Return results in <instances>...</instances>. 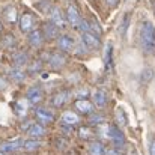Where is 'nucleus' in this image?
<instances>
[{
    "label": "nucleus",
    "instance_id": "obj_1",
    "mask_svg": "<svg viewBox=\"0 0 155 155\" xmlns=\"http://www.w3.org/2000/svg\"><path fill=\"white\" fill-rule=\"evenodd\" d=\"M139 42L140 48L148 54L155 53V27L152 23L143 21L139 30Z\"/></svg>",
    "mask_w": 155,
    "mask_h": 155
},
{
    "label": "nucleus",
    "instance_id": "obj_2",
    "mask_svg": "<svg viewBox=\"0 0 155 155\" xmlns=\"http://www.w3.org/2000/svg\"><path fill=\"white\" fill-rule=\"evenodd\" d=\"M98 134L103 139L108 140L111 145H114L116 148H120V146L125 145V136H124V133L120 131V128H117V127H114L111 124H103V125H100L98 127Z\"/></svg>",
    "mask_w": 155,
    "mask_h": 155
},
{
    "label": "nucleus",
    "instance_id": "obj_3",
    "mask_svg": "<svg viewBox=\"0 0 155 155\" xmlns=\"http://www.w3.org/2000/svg\"><path fill=\"white\" fill-rule=\"evenodd\" d=\"M65 18H66V23L71 27H74V29L80 27V24L83 21V17H81V14H80L75 3H68V6L65 9Z\"/></svg>",
    "mask_w": 155,
    "mask_h": 155
},
{
    "label": "nucleus",
    "instance_id": "obj_4",
    "mask_svg": "<svg viewBox=\"0 0 155 155\" xmlns=\"http://www.w3.org/2000/svg\"><path fill=\"white\" fill-rule=\"evenodd\" d=\"M23 131H26V134L30 137V139H41V137H44L45 134H47V131H45V125H42V124H39V122H32V120H29V122H26L24 125H23Z\"/></svg>",
    "mask_w": 155,
    "mask_h": 155
},
{
    "label": "nucleus",
    "instance_id": "obj_5",
    "mask_svg": "<svg viewBox=\"0 0 155 155\" xmlns=\"http://www.w3.org/2000/svg\"><path fill=\"white\" fill-rule=\"evenodd\" d=\"M33 117L36 122L42 124V125H51L56 120V114L53 113V110L47 107H36L33 110Z\"/></svg>",
    "mask_w": 155,
    "mask_h": 155
},
{
    "label": "nucleus",
    "instance_id": "obj_6",
    "mask_svg": "<svg viewBox=\"0 0 155 155\" xmlns=\"http://www.w3.org/2000/svg\"><path fill=\"white\" fill-rule=\"evenodd\" d=\"M18 27L23 33H30L36 27V17L32 12H23L18 20Z\"/></svg>",
    "mask_w": 155,
    "mask_h": 155
},
{
    "label": "nucleus",
    "instance_id": "obj_7",
    "mask_svg": "<svg viewBox=\"0 0 155 155\" xmlns=\"http://www.w3.org/2000/svg\"><path fill=\"white\" fill-rule=\"evenodd\" d=\"M26 98L30 103V105H39L45 98V92H44V89L39 84H35V86H30L27 89Z\"/></svg>",
    "mask_w": 155,
    "mask_h": 155
},
{
    "label": "nucleus",
    "instance_id": "obj_8",
    "mask_svg": "<svg viewBox=\"0 0 155 155\" xmlns=\"http://www.w3.org/2000/svg\"><path fill=\"white\" fill-rule=\"evenodd\" d=\"M81 42L86 45L87 50H98L101 47V38L97 36L91 30H81Z\"/></svg>",
    "mask_w": 155,
    "mask_h": 155
},
{
    "label": "nucleus",
    "instance_id": "obj_9",
    "mask_svg": "<svg viewBox=\"0 0 155 155\" xmlns=\"http://www.w3.org/2000/svg\"><path fill=\"white\" fill-rule=\"evenodd\" d=\"M47 14H48V20L53 21L59 29H63L65 26H66V18H65V14L62 12V9L59 8V6H48L47 8V11H45Z\"/></svg>",
    "mask_w": 155,
    "mask_h": 155
},
{
    "label": "nucleus",
    "instance_id": "obj_10",
    "mask_svg": "<svg viewBox=\"0 0 155 155\" xmlns=\"http://www.w3.org/2000/svg\"><path fill=\"white\" fill-rule=\"evenodd\" d=\"M56 45H57V50L63 53H69L75 48V41L71 35L68 33H62L59 35V38L56 39Z\"/></svg>",
    "mask_w": 155,
    "mask_h": 155
},
{
    "label": "nucleus",
    "instance_id": "obj_11",
    "mask_svg": "<svg viewBox=\"0 0 155 155\" xmlns=\"http://www.w3.org/2000/svg\"><path fill=\"white\" fill-rule=\"evenodd\" d=\"M23 143H24V140L21 137H15V139L2 142L0 143V152H3V154H12V152L21 151L23 149Z\"/></svg>",
    "mask_w": 155,
    "mask_h": 155
},
{
    "label": "nucleus",
    "instance_id": "obj_12",
    "mask_svg": "<svg viewBox=\"0 0 155 155\" xmlns=\"http://www.w3.org/2000/svg\"><path fill=\"white\" fill-rule=\"evenodd\" d=\"M41 32L44 35V39L45 41H53V39H57L59 35H60V29L53 23V21H45L42 26H41Z\"/></svg>",
    "mask_w": 155,
    "mask_h": 155
},
{
    "label": "nucleus",
    "instance_id": "obj_13",
    "mask_svg": "<svg viewBox=\"0 0 155 155\" xmlns=\"http://www.w3.org/2000/svg\"><path fill=\"white\" fill-rule=\"evenodd\" d=\"M74 108L77 113L80 114H84V116H89L91 113H94V103H91L87 98H78L74 101Z\"/></svg>",
    "mask_w": 155,
    "mask_h": 155
},
{
    "label": "nucleus",
    "instance_id": "obj_14",
    "mask_svg": "<svg viewBox=\"0 0 155 155\" xmlns=\"http://www.w3.org/2000/svg\"><path fill=\"white\" fill-rule=\"evenodd\" d=\"M60 122L66 127H74V125H78L80 124V116L72 111V110H65L62 114H60Z\"/></svg>",
    "mask_w": 155,
    "mask_h": 155
},
{
    "label": "nucleus",
    "instance_id": "obj_15",
    "mask_svg": "<svg viewBox=\"0 0 155 155\" xmlns=\"http://www.w3.org/2000/svg\"><path fill=\"white\" fill-rule=\"evenodd\" d=\"M48 63L51 68H62L65 63H66V56L63 51H54V53H50L48 54Z\"/></svg>",
    "mask_w": 155,
    "mask_h": 155
},
{
    "label": "nucleus",
    "instance_id": "obj_16",
    "mask_svg": "<svg viewBox=\"0 0 155 155\" xmlns=\"http://www.w3.org/2000/svg\"><path fill=\"white\" fill-rule=\"evenodd\" d=\"M29 105H30V103L27 101V98H20L12 104V108H14V113L18 117H24L29 111Z\"/></svg>",
    "mask_w": 155,
    "mask_h": 155
},
{
    "label": "nucleus",
    "instance_id": "obj_17",
    "mask_svg": "<svg viewBox=\"0 0 155 155\" xmlns=\"http://www.w3.org/2000/svg\"><path fill=\"white\" fill-rule=\"evenodd\" d=\"M69 101V92L68 91H59L51 97V105L53 107H63Z\"/></svg>",
    "mask_w": 155,
    "mask_h": 155
},
{
    "label": "nucleus",
    "instance_id": "obj_18",
    "mask_svg": "<svg viewBox=\"0 0 155 155\" xmlns=\"http://www.w3.org/2000/svg\"><path fill=\"white\" fill-rule=\"evenodd\" d=\"M2 15H3V20L8 23V24H15V23H18V11H17V8L15 6H6L5 9H3V12H2Z\"/></svg>",
    "mask_w": 155,
    "mask_h": 155
},
{
    "label": "nucleus",
    "instance_id": "obj_19",
    "mask_svg": "<svg viewBox=\"0 0 155 155\" xmlns=\"http://www.w3.org/2000/svg\"><path fill=\"white\" fill-rule=\"evenodd\" d=\"M92 98H94V105L97 107V108H104L107 103H108V97H107V94L101 91V89H97V91H94V94H92Z\"/></svg>",
    "mask_w": 155,
    "mask_h": 155
},
{
    "label": "nucleus",
    "instance_id": "obj_20",
    "mask_svg": "<svg viewBox=\"0 0 155 155\" xmlns=\"http://www.w3.org/2000/svg\"><path fill=\"white\" fill-rule=\"evenodd\" d=\"M27 62H29V53L27 51H24V50H17V51H14V54H12V63H14V66L21 68V66H24Z\"/></svg>",
    "mask_w": 155,
    "mask_h": 155
},
{
    "label": "nucleus",
    "instance_id": "obj_21",
    "mask_svg": "<svg viewBox=\"0 0 155 155\" xmlns=\"http://www.w3.org/2000/svg\"><path fill=\"white\" fill-rule=\"evenodd\" d=\"M44 41H45V39H44V35H42L41 29H35L33 32H30V33H29V44H30L32 47L38 48V47H41V45H42V42H44Z\"/></svg>",
    "mask_w": 155,
    "mask_h": 155
},
{
    "label": "nucleus",
    "instance_id": "obj_22",
    "mask_svg": "<svg viewBox=\"0 0 155 155\" xmlns=\"http://www.w3.org/2000/svg\"><path fill=\"white\" fill-rule=\"evenodd\" d=\"M8 75H9V78H11L12 81H15V83H23V81L26 80V71H23V69L18 68V66L11 68L9 72H8Z\"/></svg>",
    "mask_w": 155,
    "mask_h": 155
},
{
    "label": "nucleus",
    "instance_id": "obj_23",
    "mask_svg": "<svg viewBox=\"0 0 155 155\" xmlns=\"http://www.w3.org/2000/svg\"><path fill=\"white\" fill-rule=\"evenodd\" d=\"M104 69L105 72H110L113 69V45L111 44H108L104 51Z\"/></svg>",
    "mask_w": 155,
    "mask_h": 155
},
{
    "label": "nucleus",
    "instance_id": "obj_24",
    "mask_svg": "<svg viewBox=\"0 0 155 155\" xmlns=\"http://www.w3.org/2000/svg\"><path fill=\"white\" fill-rule=\"evenodd\" d=\"M87 152H89V155H105V146L101 142L92 140L87 146Z\"/></svg>",
    "mask_w": 155,
    "mask_h": 155
},
{
    "label": "nucleus",
    "instance_id": "obj_25",
    "mask_svg": "<svg viewBox=\"0 0 155 155\" xmlns=\"http://www.w3.org/2000/svg\"><path fill=\"white\" fill-rule=\"evenodd\" d=\"M39 148H41L39 139H29V140H24L21 151H24V152H35V151H38Z\"/></svg>",
    "mask_w": 155,
    "mask_h": 155
},
{
    "label": "nucleus",
    "instance_id": "obj_26",
    "mask_svg": "<svg viewBox=\"0 0 155 155\" xmlns=\"http://www.w3.org/2000/svg\"><path fill=\"white\" fill-rule=\"evenodd\" d=\"M0 45H2L3 48H15V47H17V38H15L12 33H6V35L2 36Z\"/></svg>",
    "mask_w": 155,
    "mask_h": 155
},
{
    "label": "nucleus",
    "instance_id": "obj_27",
    "mask_svg": "<svg viewBox=\"0 0 155 155\" xmlns=\"http://www.w3.org/2000/svg\"><path fill=\"white\" fill-rule=\"evenodd\" d=\"M87 21V27H89V30L91 32H94L97 36H103V27L100 26V23H98V20L95 18V17H91L89 20H86Z\"/></svg>",
    "mask_w": 155,
    "mask_h": 155
},
{
    "label": "nucleus",
    "instance_id": "obj_28",
    "mask_svg": "<svg viewBox=\"0 0 155 155\" xmlns=\"http://www.w3.org/2000/svg\"><path fill=\"white\" fill-rule=\"evenodd\" d=\"M78 136H80V139H83V140H94V137L97 136L95 134V131H92L91 128H80L78 130Z\"/></svg>",
    "mask_w": 155,
    "mask_h": 155
},
{
    "label": "nucleus",
    "instance_id": "obj_29",
    "mask_svg": "<svg viewBox=\"0 0 155 155\" xmlns=\"http://www.w3.org/2000/svg\"><path fill=\"white\" fill-rule=\"evenodd\" d=\"M89 124L97 125V127L103 125L104 124V116L103 114H98V113H91V114H89Z\"/></svg>",
    "mask_w": 155,
    "mask_h": 155
},
{
    "label": "nucleus",
    "instance_id": "obj_30",
    "mask_svg": "<svg viewBox=\"0 0 155 155\" xmlns=\"http://www.w3.org/2000/svg\"><path fill=\"white\" fill-rule=\"evenodd\" d=\"M130 20H131V14H125L124 15V18H122V29H119V32H120V35H125L127 33V29H128V26H130Z\"/></svg>",
    "mask_w": 155,
    "mask_h": 155
},
{
    "label": "nucleus",
    "instance_id": "obj_31",
    "mask_svg": "<svg viewBox=\"0 0 155 155\" xmlns=\"http://www.w3.org/2000/svg\"><path fill=\"white\" fill-rule=\"evenodd\" d=\"M105 155H122L117 148H105Z\"/></svg>",
    "mask_w": 155,
    "mask_h": 155
},
{
    "label": "nucleus",
    "instance_id": "obj_32",
    "mask_svg": "<svg viewBox=\"0 0 155 155\" xmlns=\"http://www.w3.org/2000/svg\"><path fill=\"white\" fill-rule=\"evenodd\" d=\"M6 87H8V81H6L5 78L0 77V91H5Z\"/></svg>",
    "mask_w": 155,
    "mask_h": 155
},
{
    "label": "nucleus",
    "instance_id": "obj_33",
    "mask_svg": "<svg viewBox=\"0 0 155 155\" xmlns=\"http://www.w3.org/2000/svg\"><path fill=\"white\" fill-rule=\"evenodd\" d=\"M149 155H155V140H152L149 145Z\"/></svg>",
    "mask_w": 155,
    "mask_h": 155
},
{
    "label": "nucleus",
    "instance_id": "obj_34",
    "mask_svg": "<svg viewBox=\"0 0 155 155\" xmlns=\"http://www.w3.org/2000/svg\"><path fill=\"white\" fill-rule=\"evenodd\" d=\"M105 3H107L110 8H114V6L119 3V0H105Z\"/></svg>",
    "mask_w": 155,
    "mask_h": 155
},
{
    "label": "nucleus",
    "instance_id": "obj_35",
    "mask_svg": "<svg viewBox=\"0 0 155 155\" xmlns=\"http://www.w3.org/2000/svg\"><path fill=\"white\" fill-rule=\"evenodd\" d=\"M0 32H2V23H0Z\"/></svg>",
    "mask_w": 155,
    "mask_h": 155
},
{
    "label": "nucleus",
    "instance_id": "obj_36",
    "mask_svg": "<svg viewBox=\"0 0 155 155\" xmlns=\"http://www.w3.org/2000/svg\"><path fill=\"white\" fill-rule=\"evenodd\" d=\"M0 155H6V154H3V152H0Z\"/></svg>",
    "mask_w": 155,
    "mask_h": 155
}]
</instances>
